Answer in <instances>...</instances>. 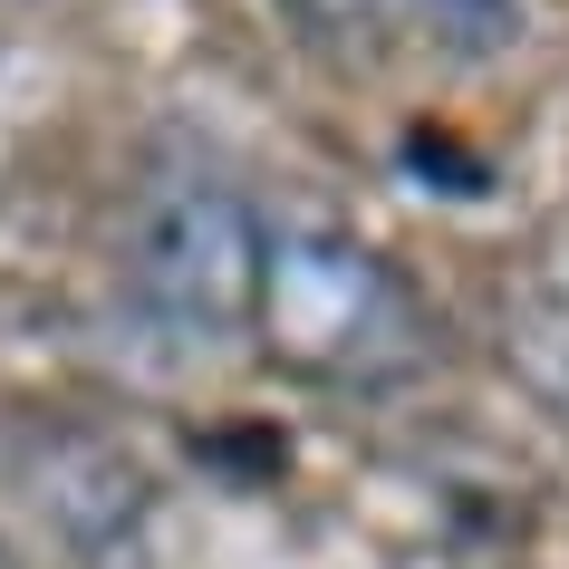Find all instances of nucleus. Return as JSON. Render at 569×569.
Wrapping results in <instances>:
<instances>
[{"label":"nucleus","mask_w":569,"mask_h":569,"mask_svg":"<svg viewBox=\"0 0 569 569\" xmlns=\"http://www.w3.org/2000/svg\"><path fill=\"white\" fill-rule=\"evenodd\" d=\"M502 358H521V377L569 416V222L531 241L521 280H502Z\"/></svg>","instance_id":"7ed1b4c3"},{"label":"nucleus","mask_w":569,"mask_h":569,"mask_svg":"<svg viewBox=\"0 0 569 569\" xmlns=\"http://www.w3.org/2000/svg\"><path fill=\"white\" fill-rule=\"evenodd\" d=\"M251 338L280 377L329 396H396L445 358V329H435V300L416 290V270L338 222H270L261 232Z\"/></svg>","instance_id":"f257e3e1"},{"label":"nucleus","mask_w":569,"mask_h":569,"mask_svg":"<svg viewBox=\"0 0 569 569\" xmlns=\"http://www.w3.org/2000/svg\"><path fill=\"white\" fill-rule=\"evenodd\" d=\"M0 569H20V550H10V540H0Z\"/></svg>","instance_id":"423d86ee"},{"label":"nucleus","mask_w":569,"mask_h":569,"mask_svg":"<svg viewBox=\"0 0 569 569\" xmlns=\"http://www.w3.org/2000/svg\"><path fill=\"white\" fill-rule=\"evenodd\" d=\"M309 49H329V59H377L396 30V0H270Z\"/></svg>","instance_id":"20e7f679"},{"label":"nucleus","mask_w":569,"mask_h":569,"mask_svg":"<svg viewBox=\"0 0 569 569\" xmlns=\"http://www.w3.org/2000/svg\"><path fill=\"white\" fill-rule=\"evenodd\" d=\"M416 20L435 49H453V59H502V49H521V0H416Z\"/></svg>","instance_id":"39448f33"},{"label":"nucleus","mask_w":569,"mask_h":569,"mask_svg":"<svg viewBox=\"0 0 569 569\" xmlns=\"http://www.w3.org/2000/svg\"><path fill=\"white\" fill-rule=\"evenodd\" d=\"M261 212L222 164L203 154H154L146 183L126 193L117 270L126 300L146 309L164 338L212 348V338L251 329V290H261Z\"/></svg>","instance_id":"f03ea898"}]
</instances>
